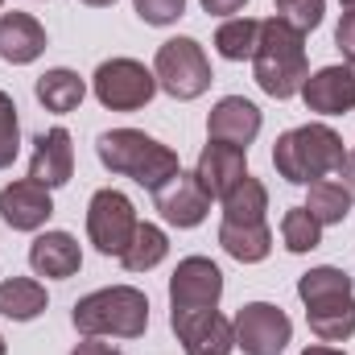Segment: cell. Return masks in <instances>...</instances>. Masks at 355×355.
Returning <instances> with one entry per match:
<instances>
[{"mask_svg": "<svg viewBox=\"0 0 355 355\" xmlns=\"http://www.w3.org/2000/svg\"><path fill=\"white\" fill-rule=\"evenodd\" d=\"M71 355H124V352H116L112 343H99V339H83Z\"/></svg>", "mask_w": 355, "mask_h": 355, "instance_id": "34", "label": "cell"}, {"mask_svg": "<svg viewBox=\"0 0 355 355\" xmlns=\"http://www.w3.org/2000/svg\"><path fill=\"white\" fill-rule=\"evenodd\" d=\"M252 71H257V87L272 99L302 95V83L310 79L306 33L285 25L281 17L261 21V42H257V54H252Z\"/></svg>", "mask_w": 355, "mask_h": 355, "instance_id": "1", "label": "cell"}, {"mask_svg": "<svg viewBox=\"0 0 355 355\" xmlns=\"http://www.w3.org/2000/svg\"><path fill=\"white\" fill-rule=\"evenodd\" d=\"M339 4H343V8H355V0H339Z\"/></svg>", "mask_w": 355, "mask_h": 355, "instance_id": "38", "label": "cell"}, {"mask_svg": "<svg viewBox=\"0 0 355 355\" xmlns=\"http://www.w3.org/2000/svg\"><path fill=\"white\" fill-rule=\"evenodd\" d=\"M339 293H355V281H352V272H343V268H335V265H318L297 277V297L306 306L322 302V297H339Z\"/></svg>", "mask_w": 355, "mask_h": 355, "instance_id": "28", "label": "cell"}, {"mask_svg": "<svg viewBox=\"0 0 355 355\" xmlns=\"http://www.w3.org/2000/svg\"><path fill=\"white\" fill-rule=\"evenodd\" d=\"M29 268L50 281H67L83 268V248L71 232H42L29 244Z\"/></svg>", "mask_w": 355, "mask_h": 355, "instance_id": "17", "label": "cell"}, {"mask_svg": "<svg viewBox=\"0 0 355 355\" xmlns=\"http://www.w3.org/2000/svg\"><path fill=\"white\" fill-rule=\"evenodd\" d=\"M322 12H327V4H322V0H277V12H272V17H281L285 25H293V29L310 33V29H318V25H322Z\"/></svg>", "mask_w": 355, "mask_h": 355, "instance_id": "30", "label": "cell"}, {"mask_svg": "<svg viewBox=\"0 0 355 355\" xmlns=\"http://www.w3.org/2000/svg\"><path fill=\"white\" fill-rule=\"evenodd\" d=\"M194 178L202 182V190L211 198H223L236 182L248 178V149H236V145H223V141H207L202 153H198Z\"/></svg>", "mask_w": 355, "mask_h": 355, "instance_id": "15", "label": "cell"}, {"mask_svg": "<svg viewBox=\"0 0 355 355\" xmlns=\"http://www.w3.org/2000/svg\"><path fill=\"white\" fill-rule=\"evenodd\" d=\"M343 162H347V149H343V137L331 124L289 128L272 145L277 174L285 178V182H293V186H310V182H322V178L339 174Z\"/></svg>", "mask_w": 355, "mask_h": 355, "instance_id": "2", "label": "cell"}, {"mask_svg": "<svg viewBox=\"0 0 355 355\" xmlns=\"http://www.w3.org/2000/svg\"><path fill=\"white\" fill-rule=\"evenodd\" d=\"M132 8L145 25H174L186 12V0H132Z\"/></svg>", "mask_w": 355, "mask_h": 355, "instance_id": "31", "label": "cell"}, {"mask_svg": "<svg viewBox=\"0 0 355 355\" xmlns=\"http://www.w3.org/2000/svg\"><path fill=\"white\" fill-rule=\"evenodd\" d=\"M21 153V124H17V103L12 95L0 91V170H8Z\"/></svg>", "mask_w": 355, "mask_h": 355, "instance_id": "29", "label": "cell"}, {"mask_svg": "<svg viewBox=\"0 0 355 355\" xmlns=\"http://www.w3.org/2000/svg\"><path fill=\"white\" fill-rule=\"evenodd\" d=\"M46 54V29L29 12H4L0 17V58L12 67H29Z\"/></svg>", "mask_w": 355, "mask_h": 355, "instance_id": "18", "label": "cell"}, {"mask_svg": "<svg viewBox=\"0 0 355 355\" xmlns=\"http://www.w3.org/2000/svg\"><path fill=\"white\" fill-rule=\"evenodd\" d=\"M95 153H99V162H103L112 174L132 178V182L145 186L149 194L162 190V186L182 170L174 149L162 145V141H153V137H145L141 128H112V132H99Z\"/></svg>", "mask_w": 355, "mask_h": 355, "instance_id": "3", "label": "cell"}, {"mask_svg": "<svg viewBox=\"0 0 355 355\" xmlns=\"http://www.w3.org/2000/svg\"><path fill=\"white\" fill-rule=\"evenodd\" d=\"M306 211H310V215H314L322 227H331V223H343V219L352 215V194H347V186H343V182H335V178L310 182Z\"/></svg>", "mask_w": 355, "mask_h": 355, "instance_id": "25", "label": "cell"}, {"mask_svg": "<svg viewBox=\"0 0 355 355\" xmlns=\"http://www.w3.org/2000/svg\"><path fill=\"white\" fill-rule=\"evenodd\" d=\"M50 297H46V285L33 281V277H8L0 281V314L12 318V322H33L37 314H46Z\"/></svg>", "mask_w": 355, "mask_h": 355, "instance_id": "21", "label": "cell"}, {"mask_svg": "<svg viewBox=\"0 0 355 355\" xmlns=\"http://www.w3.org/2000/svg\"><path fill=\"white\" fill-rule=\"evenodd\" d=\"M137 207L120 190H95L87 202V236L103 257H124V248L137 236Z\"/></svg>", "mask_w": 355, "mask_h": 355, "instance_id": "7", "label": "cell"}, {"mask_svg": "<svg viewBox=\"0 0 355 355\" xmlns=\"http://www.w3.org/2000/svg\"><path fill=\"white\" fill-rule=\"evenodd\" d=\"M343 186H347V194H352V202H355V153H347V162H343Z\"/></svg>", "mask_w": 355, "mask_h": 355, "instance_id": "35", "label": "cell"}, {"mask_svg": "<svg viewBox=\"0 0 355 355\" xmlns=\"http://www.w3.org/2000/svg\"><path fill=\"white\" fill-rule=\"evenodd\" d=\"M281 244L293 252V257H306L322 244V223L306 211V207H289L281 215Z\"/></svg>", "mask_w": 355, "mask_h": 355, "instance_id": "27", "label": "cell"}, {"mask_svg": "<svg viewBox=\"0 0 355 355\" xmlns=\"http://www.w3.org/2000/svg\"><path fill=\"white\" fill-rule=\"evenodd\" d=\"M219 202H223V219L227 223H261L268 211V190H265V182H257L248 174L244 182H236Z\"/></svg>", "mask_w": 355, "mask_h": 355, "instance_id": "23", "label": "cell"}, {"mask_svg": "<svg viewBox=\"0 0 355 355\" xmlns=\"http://www.w3.org/2000/svg\"><path fill=\"white\" fill-rule=\"evenodd\" d=\"M257 42H261V21L252 17H227L219 29H215V50L219 58L227 62H244L257 54Z\"/></svg>", "mask_w": 355, "mask_h": 355, "instance_id": "24", "label": "cell"}, {"mask_svg": "<svg viewBox=\"0 0 355 355\" xmlns=\"http://www.w3.org/2000/svg\"><path fill=\"white\" fill-rule=\"evenodd\" d=\"M261 132V107L244 95H223L211 116H207V137L211 141H223V145H236V149H248Z\"/></svg>", "mask_w": 355, "mask_h": 355, "instance_id": "13", "label": "cell"}, {"mask_svg": "<svg viewBox=\"0 0 355 355\" xmlns=\"http://www.w3.org/2000/svg\"><path fill=\"white\" fill-rule=\"evenodd\" d=\"M75 174V145H71V132L58 124L50 132H42L33 141V157H29V178L42 182V186H67Z\"/></svg>", "mask_w": 355, "mask_h": 355, "instance_id": "16", "label": "cell"}, {"mask_svg": "<svg viewBox=\"0 0 355 355\" xmlns=\"http://www.w3.org/2000/svg\"><path fill=\"white\" fill-rule=\"evenodd\" d=\"M50 215H54L50 186H42L33 178H21V182L0 190V219L12 232H37V227H46Z\"/></svg>", "mask_w": 355, "mask_h": 355, "instance_id": "12", "label": "cell"}, {"mask_svg": "<svg viewBox=\"0 0 355 355\" xmlns=\"http://www.w3.org/2000/svg\"><path fill=\"white\" fill-rule=\"evenodd\" d=\"M33 95H37V103H42L46 112H58V116H67V112H75V107L83 103L87 83H83L75 71H67V67H54V71L37 75Z\"/></svg>", "mask_w": 355, "mask_h": 355, "instance_id": "22", "label": "cell"}, {"mask_svg": "<svg viewBox=\"0 0 355 355\" xmlns=\"http://www.w3.org/2000/svg\"><path fill=\"white\" fill-rule=\"evenodd\" d=\"M236 331V347L244 355H281L293 339V322L281 306L272 302H248L240 306V314L232 318Z\"/></svg>", "mask_w": 355, "mask_h": 355, "instance_id": "8", "label": "cell"}, {"mask_svg": "<svg viewBox=\"0 0 355 355\" xmlns=\"http://www.w3.org/2000/svg\"><path fill=\"white\" fill-rule=\"evenodd\" d=\"M83 4H91V8H107V4H116V0H83Z\"/></svg>", "mask_w": 355, "mask_h": 355, "instance_id": "37", "label": "cell"}, {"mask_svg": "<svg viewBox=\"0 0 355 355\" xmlns=\"http://www.w3.org/2000/svg\"><path fill=\"white\" fill-rule=\"evenodd\" d=\"M335 46L343 50V58L355 62V8H347L343 17H339V29H335Z\"/></svg>", "mask_w": 355, "mask_h": 355, "instance_id": "32", "label": "cell"}, {"mask_svg": "<svg viewBox=\"0 0 355 355\" xmlns=\"http://www.w3.org/2000/svg\"><path fill=\"white\" fill-rule=\"evenodd\" d=\"M306 322L322 343H343L355 335V293H339V297H322L306 306Z\"/></svg>", "mask_w": 355, "mask_h": 355, "instance_id": "19", "label": "cell"}, {"mask_svg": "<svg viewBox=\"0 0 355 355\" xmlns=\"http://www.w3.org/2000/svg\"><path fill=\"white\" fill-rule=\"evenodd\" d=\"M244 4H248V0H202V8H207L211 17H236Z\"/></svg>", "mask_w": 355, "mask_h": 355, "instance_id": "33", "label": "cell"}, {"mask_svg": "<svg viewBox=\"0 0 355 355\" xmlns=\"http://www.w3.org/2000/svg\"><path fill=\"white\" fill-rule=\"evenodd\" d=\"M4 352H8V347H4V335H0V355H4Z\"/></svg>", "mask_w": 355, "mask_h": 355, "instance_id": "39", "label": "cell"}, {"mask_svg": "<svg viewBox=\"0 0 355 355\" xmlns=\"http://www.w3.org/2000/svg\"><path fill=\"white\" fill-rule=\"evenodd\" d=\"M219 244H223V252L232 257V261H240V265H261L268 252H272V232H268V223H219Z\"/></svg>", "mask_w": 355, "mask_h": 355, "instance_id": "20", "label": "cell"}, {"mask_svg": "<svg viewBox=\"0 0 355 355\" xmlns=\"http://www.w3.org/2000/svg\"><path fill=\"white\" fill-rule=\"evenodd\" d=\"M302 355H347V352H339V347H327V343H314V347H306Z\"/></svg>", "mask_w": 355, "mask_h": 355, "instance_id": "36", "label": "cell"}, {"mask_svg": "<svg viewBox=\"0 0 355 355\" xmlns=\"http://www.w3.org/2000/svg\"><path fill=\"white\" fill-rule=\"evenodd\" d=\"M302 99L318 116H343L355 107V62L347 67H322L302 83Z\"/></svg>", "mask_w": 355, "mask_h": 355, "instance_id": "14", "label": "cell"}, {"mask_svg": "<svg viewBox=\"0 0 355 355\" xmlns=\"http://www.w3.org/2000/svg\"><path fill=\"white\" fill-rule=\"evenodd\" d=\"M170 327L186 355H232L236 347L232 318H223L219 310H170Z\"/></svg>", "mask_w": 355, "mask_h": 355, "instance_id": "10", "label": "cell"}, {"mask_svg": "<svg viewBox=\"0 0 355 355\" xmlns=\"http://www.w3.org/2000/svg\"><path fill=\"white\" fill-rule=\"evenodd\" d=\"M153 207L162 211V219L170 227H198L211 211V194L202 190V182L194 174H182L178 170L162 190H153Z\"/></svg>", "mask_w": 355, "mask_h": 355, "instance_id": "11", "label": "cell"}, {"mask_svg": "<svg viewBox=\"0 0 355 355\" xmlns=\"http://www.w3.org/2000/svg\"><path fill=\"white\" fill-rule=\"evenodd\" d=\"M153 75H157V87L174 99H198L202 91L211 87V58L207 50L194 42V37H170L157 46V58H153Z\"/></svg>", "mask_w": 355, "mask_h": 355, "instance_id": "5", "label": "cell"}, {"mask_svg": "<svg viewBox=\"0 0 355 355\" xmlns=\"http://www.w3.org/2000/svg\"><path fill=\"white\" fill-rule=\"evenodd\" d=\"M0 8H4V0H0Z\"/></svg>", "mask_w": 355, "mask_h": 355, "instance_id": "40", "label": "cell"}, {"mask_svg": "<svg viewBox=\"0 0 355 355\" xmlns=\"http://www.w3.org/2000/svg\"><path fill=\"white\" fill-rule=\"evenodd\" d=\"M91 91L112 112H137L157 95V75L137 58H107L91 75Z\"/></svg>", "mask_w": 355, "mask_h": 355, "instance_id": "6", "label": "cell"}, {"mask_svg": "<svg viewBox=\"0 0 355 355\" xmlns=\"http://www.w3.org/2000/svg\"><path fill=\"white\" fill-rule=\"evenodd\" d=\"M71 322L83 339H141L149 331V297L132 285H107L75 302Z\"/></svg>", "mask_w": 355, "mask_h": 355, "instance_id": "4", "label": "cell"}, {"mask_svg": "<svg viewBox=\"0 0 355 355\" xmlns=\"http://www.w3.org/2000/svg\"><path fill=\"white\" fill-rule=\"evenodd\" d=\"M166 252H170L166 232H162L157 223H137V236H132V244L124 248L120 265L128 268V272H149V268H157L166 261Z\"/></svg>", "mask_w": 355, "mask_h": 355, "instance_id": "26", "label": "cell"}, {"mask_svg": "<svg viewBox=\"0 0 355 355\" xmlns=\"http://www.w3.org/2000/svg\"><path fill=\"white\" fill-rule=\"evenodd\" d=\"M223 297V272L207 257H186L178 261L170 277V310H215Z\"/></svg>", "mask_w": 355, "mask_h": 355, "instance_id": "9", "label": "cell"}]
</instances>
